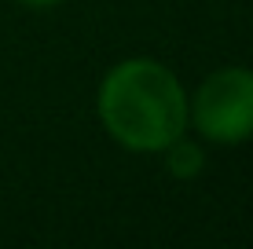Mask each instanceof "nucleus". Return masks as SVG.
Masks as SVG:
<instances>
[{
	"instance_id": "f03ea898",
	"label": "nucleus",
	"mask_w": 253,
	"mask_h": 249,
	"mask_svg": "<svg viewBox=\"0 0 253 249\" xmlns=\"http://www.w3.org/2000/svg\"><path fill=\"white\" fill-rule=\"evenodd\" d=\"M187 132L213 147L253 140V66H220L187 92Z\"/></svg>"
},
{
	"instance_id": "7ed1b4c3",
	"label": "nucleus",
	"mask_w": 253,
	"mask_h": 249,
	"mask_svg": "<svg viewBox=\"0 0 253 249\" xmlns=\"http://www.w3.org/2000/svg\"><path fill=\"white\" fill-rule=\"evenodd\" d=\"M162 161H165V173H169L172 179H195L206 173V147L202 140H191V136L184 132L180 140H172L169 147L162 150Z\"/></svg>"
},
{
	"instance_id": "f257e3e1",
	"label": "nucleus",
	"mask_w": 253,
	"mask_h": 249,
	"mask_svg": "<svg viewBox=\"0 0 253 249\" xmlns=\"http://www.w3.org/2000/svg\"><path fill=\"white\" fill-rule=\"evenodd\" d=\"M95 114L110 143L128 154H162L187 132V88L172 66L128 55L99 81Z\"/></svg>"
},
{
	"instance_id": "20e7f679",
	"label": "nucleus",
	"mask_w": 253,
	"mask_h": 249,
	"mask_svg": "<svg viewBox=\"0 0 253 249\" xmlns=\"http://www.w3.org/2000/svg\"><path fill=\"white\" fill-rule=\"evenodd\" d=\"M22 7H33V11H48V7H59L66 4V0H19Z\"/></svg>"
}]
</instances>
